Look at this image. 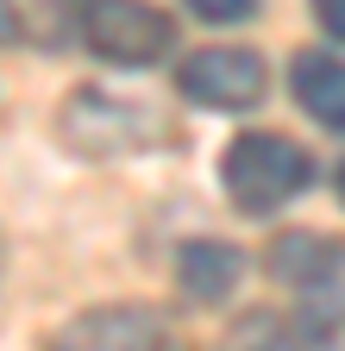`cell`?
<instances>
[{
  "label": "cell",
  "mask_w": 345,
  "mask_h": 351,
  "mask_svg": "<svg viewBox=\"0 0 345 351\" xmlns=\"http://www.w3.org/2000/svg\"><path fill=\"white\" fill-rule=\"evenodd\" d=\"M308 182H314V157L289 132H239L220 157V189L245 219L283 213L295 195H308Z\"/></svg>",
  "instance_id": "6da1fadb"
},
{
  "label": "cell",
  "mask_w": 345,
  "mask_h": 351,
  "mask_svg": "<svg viewBox=\"0 0 345 351\" xmlns=\"http://www.w3.org/2000/svg\"><path fill=\"white\" fill-rule=\"evenodd\" d=\"M82 44L113 69H151L176 44V19L151 0H82Z\"/></svg>",
  "instance_id": "7a4b0ae2"
},
{
  "label": "cell",
  "mask_w": 345,
  "mask_h": 351,
  "mask_svg": "<svg viewBox=\"0 0 345 351\" xmlns=\"http://www.w3.org/2000/svg\"><path fill=\"white\" fill-rule=\"evenodd\" d=\"M57 132L75 157H132L151 151L157 138V119L132 101L107 95V88H69V101L57 113Z\"/></svg>",
  "instance_id": "3957f363"
},
{
  "label": "cell",
  "mask_w": 345,
  "mask_h": 351,
  "mask_svg": "<svg viewBox=\"0 0 345 351\" xmlns=\"http://www.w3.org/2000/svg\"><path fill=\"white\" fill-rule=\"evenodd\" d=\"M176 95L207 113H245L270 95V63L245 44H207L176 63Z\"/></svg>",
  "instance_id": "277c9868"
},
{
  "label": "cell",
  "mask_w": 345,
  "mask_h": 351,
  "mask_svg": "<svg viewBox=\"0 0 345 351\" xmlns=\"http://www.w3.org/2000/svg\"><path fill=\"white\" fill-rule=\"evenodd\" d=\"M245 282V251L226 245V239H189L182 257H176V289L195 301V307H226Z\"/></svg>",
  "instance_id": "5b68a950"
},
{
  "label": "cell",
  "mask_w": 345,
  "mask_h": 351,
  "mask_svg": "<svg viewBox=\"0 0 345 351\" xmlns=\"http://www.w3.org/2000/svg\"><path fill=\"white\" fill-rule=\"evenodd\" d=\"M264 263H270V276L283 289L314 295V289H333L345 276V239H333V232H283Z\"/></svg>",
  "instance_id": "8992f818"
},
{
  "label": "cell",
  "mask_w": 345,
  "mask_h": 351,
  "mask_svg": "<svg viewBox=\"0 0 345 351\" xmlns=\"http://www.w3.org/2000/svg\"><path fill=\"white\" fill-rule=\"evenodd\" d=\"M169 326L151 307H132V301H113V307H88L63 326V345H113V351H139V345H163Z\"/></svg>",
  "instance_id": "52a82bcc"
},
{
  "label": "cell",
  "mask_w": 345,
  "mask_h": 351,
  "mask_svg": "<svg viewBox=\"0 0 345 351\" xmlns=\"http://www.w3.org/2000/svg\"><path fill=\"white\" fill-rule=\"evenodd\" d=\"M289 88H295V107L308 113L326 132H345V57L333 51H301L289 63Z\"/></svg>",
  "instance_id": "ba28073f"
},
{
  "label": "cell",
  "mask_w": 345,
  "mask_h": 351,
  "mask_svg": "<svg viewBox=\"0 0 345 351\" xmlns=\"http://www.w3.org/2000/svg\"><path fill=\"white\" fill-rule=\"evenodd\" d=\"M182 7L195 19H207V25H239V19L257 13V0H182Z\"/></svg>",
  "instance_id": "9c48e42d"
},
{
  "label": "cell",
  "mask_w": 345,
  "mask_h": 351,
  "mask_svg": "<svg viewBox=\"0 0 345 351\" xmlns=\"http://www.w3.org/2000/svg\"><path fill=\"white\" fill-rule=\"evenodd\" d=\"M314 7V25L333 38V44H345V0H308Z\"/></svg>",
  "instance_id": "30bf717a"
},
{
  "label": "cell",
  "mask_w": 345,
  "mask_h": 351,
  "mask_svg": "<svg viewBox=\"0 0 345 351\" xmlns=\"http://www.w3.org/2000/svg\"><path fill=\"white\" fill-rule=\"evenodd\" d=\"M19 32V19H13V7H7V0H0V38H13Z\"/></svg>",
  "instance_id": "8fae6325"
},
{
  "label": "cell",
  "mask_w": 345,
  "mask_h": 351,
  "mask_svg": "<svg viewBox=\"0 0 345 351\" xmlns=\"http://www.w3.org/2000/svg\"><path fill=\"white\" fill-rule=\"evenodd\" d=\"M339 201H345V163H339Z\"/></svg>",
  "instance_id": "7c38bea8"
}]
</instances>
